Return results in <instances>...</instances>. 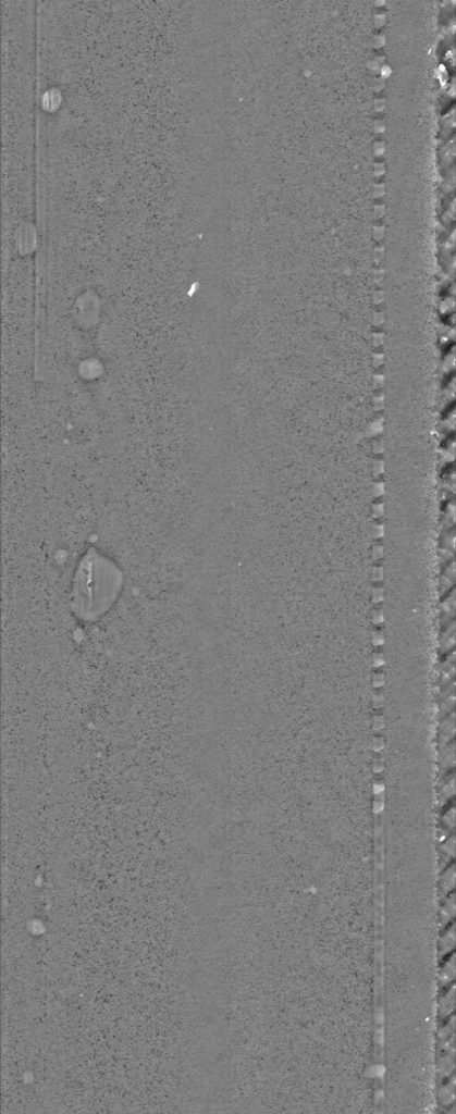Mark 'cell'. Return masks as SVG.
I'll use <instances>...</instances> for the list:
<instances>
[{
    "label": "cell",
    "mask_w": 456,
    "mask_h": 1114,
    "mask_svg": "<svg viewBox=\"0 0 456 1114\" xmlns=\"http://www.w3.org/2000/svg\"><path fill=\"white\" fill-rule=\"evenodd\" d=\"M123 572L109 557L89 548L79 559L71 589V608L84 621L102 617L115 603L122 585Z\"/></svg>",
    "instance_id": "6da1fadb"
}]
</instances>
